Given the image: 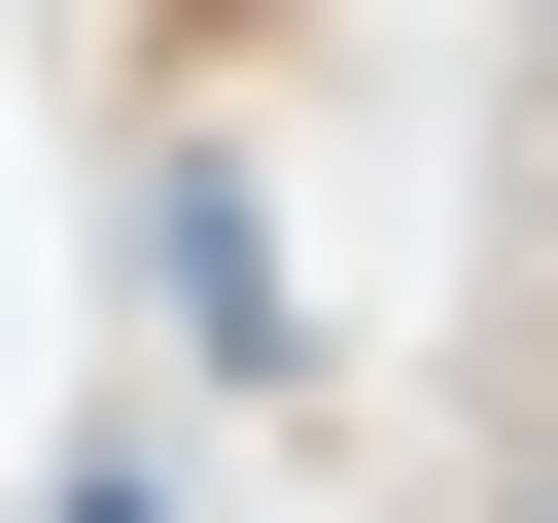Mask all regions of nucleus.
<instances>
[{"label":"nucleus","mask_w":558,"mask_h":523,"mask_svg":"<svg viewBox=\"0 0 558 523\" xmlns=\"http://www.w3.org/2000/svg\"><path fill=\"white\" fill-rule=\"evenodd\" d=\"M70 523H140V488H70Z\"/></svg>","instance_id":"1"},{"label":"nucleus","mask_w":558,"mask_h":523,"mask_svg":"<svg viewBox=\"0 0 558 523\" xmlns=\"http://www.w3.org/2000/svg\"><path fill=\"white\" fill-rule=\"evenodd\" d=\"M523 523H558V488H523Z\"/></svg>","instance_id":"2"}]
</instances>
